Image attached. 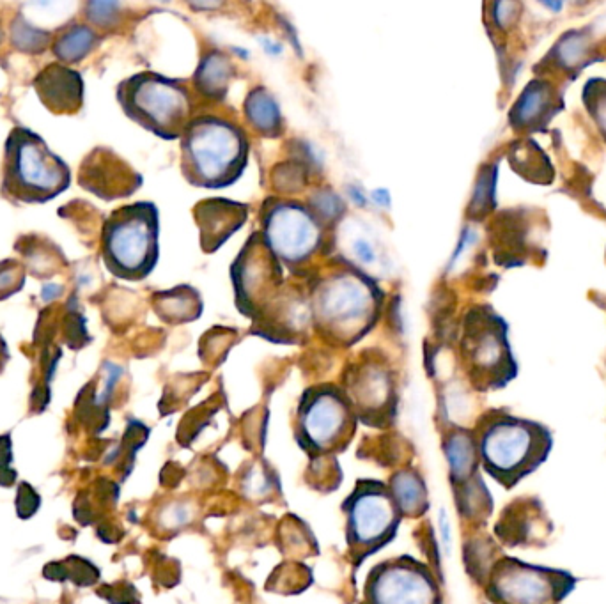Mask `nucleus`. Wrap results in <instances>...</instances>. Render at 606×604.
<instances>
[{"label":"nucleus","mask_w":606,"mask_h":604,"mask_svg":"<svg viewBox=\"0 0 606 604\" xmlns=\"http://www.w3.org/2000/svg\"><path fill=\"white\" fill-rule=\"evenodd\" d=\"M475 442L479 463L507 489L539 470L553 449L548 427L504 411H493L482 420Z\"/></svg>","instance_id":"obj_1"},{"label":"nucleus","mask_w":606,"mask_h":604,"mask_svg":"<svg viewBox=\"0 0 606 604\" xmlns=\"http://www.w3.org/2000/svg\"><path fill=\"white\" fill-rule=\"evenodd\" d=\"M71 185V169L47 140L31 128L15 126L4 144L0 192L13 202L45 204Z\"/></svg>","instance_id":"obj_2"},{"label":"nucleus","mask_w":606,"mask_h":604,"mask_svg":"<svg viewBox=\"0 0 606 604\" xmlns=\"http://www.w3.org/2000/svg\"><path fill=\"white\" fill-rule=\"evenodd\" d=\"M101 257L117 279L135 282L153 272L158 261V211L151 202H133L105 220Z\"/></svg>","instance_id":"obj_3"},{"label":"nucleus","mask_w":606,"mask_h":604,"mask_svg":"<svg viewBox=\"0 0 606 604\" xmlns=\"http://www.w3.org/2000/svg\"><path fill=\"white\" fill-rule=\"evenodd\" d=\"M126 116L164 139L178 137L188 112L187 91L156 73H139L117 87Z\"/></svg>","instance_id":"obj_4"},{"label":"nucleus","mask_w":606,"mask_h":604,"mask_svg":"<svg viewBox=\"0 0 606 604\" xmlns=\"http://www.w3.org/2000/svg\"><path fill=\"white\" fill-rule=\"evenodd\" d=\"M576 583V576L564 569L502 558L488 574L486 596L493 604H562Z\"/></svg>","instance_id":"obj_5"},{"label":"nucleus","mask_w":606,"mask_h":604,"mask_svg":"<svg viewBox=\"0 0 606 604\" xmlns=\"http://www.w3.org/2000/svg\"><path fill=\"white\" fill-rule=\"evenodd\" d=\"M463 353L479 388L505 387L516 378L518 365L507 339V325L488 307H479L468 316Z\"/></svg>","instance_id":"obj_6"},{"label":"nucleus","mask_w":606,"mask_h":604,"mask_svg":"<svg viewBox=\"0 0 606 604\" xmlns=\"http://www.w3.org/2000/svg\"><path fill=\"white\" fill-rule=\"evenodd\" d=\"M185 158L201 186H226L241 172L245 142L231 124L202 119L188 130Z\"/></svg>","instance_id":"obj_7"},{"label":"nucleus","mask_w":606,"mask_h":604,"mask_svg":"<svg viewBox=\"0 0 606 604\" xmlns=\"http://www.w3.org/2000/svg\"><path fill=\"white\" fill-rule=\"evenodd\" d=\"M495 227V256L504 266H521L527 259L546 256L544 234L548 233V218L536 208L504 211Z\"/></svg>","instance_id":"obj_8"},{"label":"nucleus","mask_w":606,"mask_h":604,"mask_svg":"<svg viewBox=\"0 0 606 604\" xmlns=\"http://www.w3.org/2000/svg\"><path fill=\"white\" fill-rule=\"evenodd\" d=\"M603 59L605 57L601 52V43H598L594 25L569 29L553 43L548 54L537 62L534 73L539 78H546L566 87V84L575 80L587 66Z\"/></svg>","instance_id":"obj_9"},{"label":"nucleus","mask_w":606,"mask_h":604,"mask_svg":"<svg viewBox=\"0 0 606 604\" xmlns=\"http://www.w3.org/2000/svg\"><path fill=\"white\" fill-rule=\"evenodd\" d=\"M566 109L564 87L552 80L536 77L521 91L514 101L507 121L514 133L529 137L534 133L546 132L553 119Z\"/></svg>","instance_id":"obj_10"},{"label":"nucleus","mask_w":606,"mask_h":604,"mask_svg":"<svg viewBox=\"0 0 606 604\" xmlns=\"http://www.w3.org/2000/svg\"><path fill=\"white\" fill-rule=\"evenodd\" d=\"M348 525L355 543L373 546L396 527V511L389 495L381 489H364L351 498Z\"/></svg>","instance_id":"obj_11"},{"label":"nucleus","mask_w":606,"mask_h":604,"mask_svg":"<svg viewBox=\"0 0 606 604\" xmlns=\"http://www.w3.org/2000/svg\"><path fill=\"white\" fill-rule=\"evenodd\" d=\"M266 231L273 250L291 263L309 256L319 240L318 225L311 215L295 206L273 210Z\"/></svg>","instance_id":"obj_12"},{"label":"nucleus","mask_w":606,"mask_h":604,"mask_svg":"<svg viewBox=\"0 0 606 604\" xmlns=\"http://www.w3.org/2000/svg\"><path fill=\"white\" fill-rule=\"evenodd\" d=\"M373 305L371 289L357 277H339L319 295L316 309L328 325L353 328L364 323Z\"/></svg>","instance_id":"obj_13"},{"label":"nucleus","mask_w":606,"mask_h":604,"mask_svg":"<svg viewBox=\"0 0 606 604\" xmlns=\"http://www.w3.org/2000/svg\"><path fill=\"white\" fill-rule=\"evenodd\" d=\"M39 101L55 116H75L84 105V78L61 62H50L32 80Z\"/></svg>","instance_id":"obj_14"},{"label":"nucleus","mask_w":606,"mask_h":604,"mask_svg":"<svg viewBox=\"0 0 606 604\" xmlns=\"http://www.w3.org/2000/svg\"><path fill=\"white\" fill-rule=\"evenodd\" d=\"M374 604H438L436 587L428 573L410 566H390L376 574Z\"/></svg>","instance_id":"obj_15"},{"label":"nucleus","mask_w":606,"mask_h":604,"mask_svg":"<svg viewBox=\"0 0 606 604\" xmlns=\"http://www.w3.org/2000/svg\"><path fill=\"white\" fill-rule=\"evenodd\" d=\"M348 424V408L335 392H321L303 406V434L314 447L334 445Z\"/></svg>","instance_id":"obj_16"},{"label":"nucleus","mask_w":606,"mask_h":604,"mask_svg":"<svg viewBox=\"0 0 606 604\" xmlns=\"http://www.w3.org/2000/svg\"><path fill=\"white\" fill-rule=\"evenodd\" d=\"M137 178L132 169H128L125 163H116L112 172H105L101 165L98 151L94 149L91 155L87 156L86 162H82L80 167V185L86 188L94 195H98L105 201H112L121 195H130L139 185L132 183L130 179Z\"/></svg>","instance_id":"obj_17"},{"label":"nucleus","mask_w":606,"mask_h":604,"mask_svg":"<svg viewBox=\"0 0 606 604\" xmlns=\"http://www.w3.org/2000/svg\"><path fill=\"white\" fill-rule=\"evenodd\" d=\"M509 163L513 171L532 185L550 186L555 181V169L548 155L537 146L536 140H516L509 149Z\"/></svg>","instance_id":"obj_18"},{"label":"nucleus","mask_w":606,"mask_h":604,"mask_svg":"<svg viewBox=\"0 0 606 604\" xmlns=\"http://www.w3.org/2000/svg\"><path fill=\"white\" fill-rule=\"evenodd\" d=\"M100 39V34L89 25H68L55 34L52 52L61 64H77L100 45Z\"/></svg>","instance_id":"obj_19"},{"label":"nucleus","mask_w":606,"mask_h":604,"mask_svg":"<svg viewBox=\"0 0 606 604\" xmlns=\"http://www.w3.org/2000/svg\"><path fill=\"white\" fill-rule=\"evenodd\" d=\"M443 452L449 461L452 481L465 484L477 475L475 472L479 465V452H477L475 436L467 431L452 433L443 445Z\"/></svg>","instance_id":"obj_20"},{"label":"nucleus","mask_w":606,"mask_h":604,"mask_svg":"<svg viewBox=\"0 0 606 604\" xmlns=\"http://www.w3.org/2000/svg\"><path fill=\"white\" fill-rule=\"evenodd\" d=\"M583 107L606 144V78H591L582 91Z\"/></svg>","instance_id":"obj_21"},{"label":"nucleus","mask_w":606,"mask_h":604,"mask_svg":"<svg viewBox=\"0 0 606 604\" xmlns=\"http://www.w3.org/2000/svg\"><path fill=\"white\" fill-rule=\"evenodd\" d=\"M392 493H394V500L399 505V509L410 514V512L420 511V507L424 505L426 489L417 475L401 473L392 482Z\"/></svg>","instance_id":"obj_22"},{"label":"nucleus","mask_w":606,"mask_h":604,"mask_svg":"<svg viewBox=\"0 0 606 604\" xmlns=\"http://www.w3.org/2000/svg\"><path fill=\"white\" fill-rule=\"evenodd\" d=\"M11 39L18 50L39 54L45 52L48 43H52V34L32 27L29 22H25L24 16L18 15L15 22L11 24Z\"/></svg>","instance_id":"obj_23"},{"label":"nucleus","mask_w":606,"mask_h":604,"mask_svg":"<svg viewBox=\"0 0 606 604\" xmlns=\"http://www.w3.org/2000/svg\"><path fill=\"white\" fill-rule=\"evenodd\" d=\"M25 275L24 266L15 259H6L0 263V302L24 289Z\"/></svg>","instance_id":"obj_24"},{"label":"nucleus","mask_w":606,"mask_h":604,"mask_svg":"<svg viewBox=\"0 0 606 604\" xmlns=\"http://www.w3.org/2000/svg\"><path fill=\"white\" fill-rule=\"evenodd\" d=\"M495 181H497V165L491 167L490 171L481 174V183L477 185V194L474 195V201H472L475 211H477L475 218H482L491 210Z\"/></svg>","instance_id":"obj_25"},{"label":"nucleus","mask_w":606,"mask_h":604,"mask_svg":"<svg viewBox=\"0 0 606 604\" xmlns=\"http://www.w3.org/2000/svg\"><path fill=\"white\" fill-rule=\"evenodd\" d=\"M254 103H250V116L257 117V126H263V130H268V126H277V107L273 105L270 98L265 96H259V98H252Z\"/></svg>","instance_id":"obj_26"},{"label":"nucleus","mask_w":606,"mask_h":604,"mask_svg":"<svg viewBox=\"0 0 606 604\" xmlns=\"http://www.w3.org/2000/svg\"><path fill=\"white\" fill-rule=\"evenodd\" d=\"M167 518H171L172 527H179V525H183V523H187L188 519H190V511H188L185 505H179V507H172L169 514H167Z\"/></svg>","instance_id":"obj_27"},{"label":"nucleus","mask_w":606,"mask_h":604,"mask_svg":"<svg viewBox=\"0 0 606 604\" xmlns=\"http://www.w3.org/2000/svg\"><path fill=\"white\" fill-rule=\"evenodd\" d=\"M440 532H442L443 544L447 550H451V523L445 511H440Z\"/></svg>","instance_id":"obj_28"},{"label":"nucleus","mask_w":606,"mask_h":604,"mask_svg":"<svg viewBox=\"0 0 606 604\" xmlns=\"http://www.w3.org/2000/svg\"><path fill=\"white\" fill-rule=\"evenodd\" d=\"M2 39H4V31H2V25H0V43H2Z\"/></svg>","instance_id":"obj_29"}]
</instances>
